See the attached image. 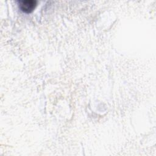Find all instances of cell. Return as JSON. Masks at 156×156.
Instances as JSON below:
<instances>
[{"label":"cell","mask_w":156,"mask_h":156,"mask_svg":"<svg viewBox=\"0 0 156 156\" xmlns=\"http://www.w3.org/2000/svg\"><path fill=\"white\" fill-rule=\"evenodd\" d=\"M19 7L25 13H30L34 10L37 5V1L34 0H23L18 1Z\"/></svg>","instance_id":"obj_1"}]
</instances>
